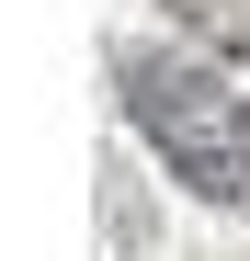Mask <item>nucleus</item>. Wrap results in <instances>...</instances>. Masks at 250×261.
I'll use <instances>...</instances> for the list:
<instances>
[{"mask_svg":"<svg viewBox=\"0 0 250 261\" xmlns=\"http://www.w3.org/2000/svg\"><path fill=\"white\" fill-rule=\"evenodd\" d=\"M159 12H171L182 34H205L216 57H239V68H250V0H159Z\"/></svg>","mask_w":250,"mask_h":261,"instance_id":"nucleus-2","label":"nucleus"},{"mask_svg":"<svg viewBox=\"0 0 250 261\" xmlns=\"http://www.w3.org/2000/svg\"><path fill=\"white\" fill-rule=\"evenodd\" d=\"M114 91H125V125H148V148L171 159V182L193 204H228V216L250 204V102L216 91V68L125 46L114 57Z\"/></svg>","mask_w":250,"mask_h":261,"instance_id":"nucleus-1","label":"nucleus"}]
</instances>
